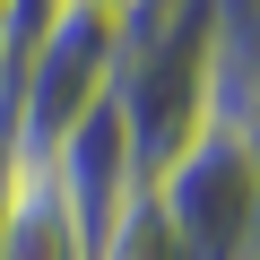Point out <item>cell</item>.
<instances>
[{
	"label": "cell",
	"instance_id": "7a4b0ae2",
	"mask_svg": "<svg viewBox=\"0 0 260 260\" xmlns=\"http://www.w3.org/2000/svg\"><path fill=\"white\" fill-rule=\"evenodd\" d=\"M121 70V18L87 9V0H61V9L35 26V44L9 70V121H0V148L18 156H52L70 130L113 95Z\"/></svg>",
	"mask_w": 260,
	"mask_h": 260
},
{
	"label": "cell",
	"instance_id": "3957f363",
	"mask_svg": "<svg viewBox=\"0 0 260 260\" xmlns=\"http://www.w3.org/2000/svg\"><path fill=\"white\" fill-rule=\"evenodd\" d=\"M148 200H156L165 234L182 243V260H251L260 251V165H251L243 121L208 113L148 174Z\"/></svg>",
	"mask_w": 260,
	"mask_h": 260
},
{
	"label": "cell",
	"instance_id": "ba28073f",
	"mask_svg": "<svg viewBox=\"0 0 260 260\" xmlns=\"http://www.w3.org/2000/svg\"><path fill=\"white\" fill-rule=\"evenodd\" d=\"M0 165H9V156H0Z\"/></svg>",
	"mask_w": 260,
	"mask_h": 260
},
{
	"label": "cell",
	"instance_id": "52a82bcc",
	"mask_svg": "<svg viewBox=\"0 0 260 260\" xmlns=\"http://www.w3.org/2000/svg\"><path fill=\"white\" fill-rule=\"evenodd\" d=\"M9 70H18V52H9V0H0V121H9Z\"/></svg>",
	"mask_w": 260,
	"mask_h": 260
},
{
	"label": "cell",
	"instance_id": "8992f818",
	"mask_svg": "<svg viewBox=\"0 0 260 260\" xmlns=\"http://www.w3.org/2000/svg\"><path fill=\"white\" fill-rule=\"evenodd\" d=\"M87 260H182V243L165 234L156 200L139 191V200H121V208H113V225L95 234V251H87Z\"/></svg>",
	"mask_w": 260,
	"mask_h": 260
},
{
	"label": "cell",
	"instance_id": "5b68a950",
	"mask_svg": "<svg viewBox=\"0 0 260 260\" xmlns=\"http://www.w3.org/2000/svg\"><path fill=\"white\" fill-rule=\"evenodd\" d=\"M9 165H0V260H87V225L78 208L61 200L52 182V156H18L0 148Z\"/></svg>",
	"mask_w": 260,
	"mask_h": 260
},
{
	"label": "cell",
	"instance_id": "277c9868",
	"mask_svg": "<svg viewBox=\"0 0 260 260\" xmlns=\"http://www.w3.org/2000/svg\"><path fill=\"white\" fill-rule=\"evenodd\" d=\"M52 182H61V200L78 208V225H87V243L113 225V208L121 200H139L148 191V165H139V148H130V121H121V104L104 95L70 139L52 148Z\"/></svg>",
	"mask_w": 260,
	"mask_h": 260
},
{
	"label": "cell",
	"instance_id": "6da1fadb",
	"mask_svg": "<svg viewBox=\"0 0 260 260\" xmlns=\"http://www.w3.org/2000/svg\"><path fill=\"white\" fill-rule=\"evenodd\" d=\"M208 70H217V0H165L139 35H121L113 104L148 174L208 121Z\"/></svg>",
	"mask_w": 260,
	"mask_h": 260
}]
</instances>
